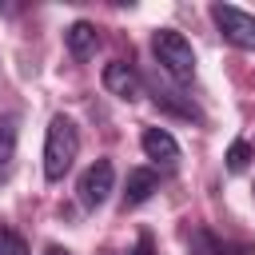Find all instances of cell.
Here are the masks:
<instances>
[{
	"label": "cell",
	"instance_id": "5bb4252c",
	"mask_svg": "<svg viewBox=\"0 0 255 255\" xmlns=\"http://www.w3.org/2000/svg\"><path fill=\"white\" fill-rule=\"evenodd\" d=\"M44 255H72V251H64L60 243H48V247H44Z\"/></svg>",
	"mask_w": 255,
	"mask_h": 255
},
{
	"label": "cell",
	"instance_id": "7c38bea8",
	"mask_svg": "<svg viewBox=\"0 0 255 255\" xmlns=\"http://www.w3.org/2000/svg\"><path fill=\"white\" fill-rule=\"evenodd\" d=\"M247 159H251V143L235 139V143H231V151H227V167H231V171H243V167H247Z\"/></svg>",
	"mask_w": 255,
	"mask_h": 255
},
{
	"label": "cell",
	"instance_id": "8fae6325",
	"mask_svg": "<svg viewBox=\"0 0 255 255\" xmlns=\"http://www.w3.org/2000/svg\"><path fill=\"white\" fill-rule=\"evenodd\" d=\"M0 255H32V251H28V243H24L8 223H0Z\"/></svg>",
	"mask_w": 255,
	"mask_h": 255
},
{
	"label": "cell",
	"instance_id": "9c48e42d",
	"mask_svg": "<svg viewBox=\"0 0 255 255\" xmlns=\"http://www.w3.org/2000/svg\"><path fill=\"white\" fill-rule=\"evenodd\" d=\"M12 159H16V120L0 116V183L12 175Z\"/></svg>",
	"mask_w": 255,
	"mask_h": 255
},
{
	"label": "cell",
	"instance_id": "52a82bcc",
	"mask_svg": "<svg viewBox=\"0 0 255 255\" xmlns=\"http://www.w3.org/2000/svg\"><path fill=\"white\" fill-rule=\"evenodd\" d=\"M64 44H68V52H72L76 60H88V56L96 52V44H100V36H96V24H88V20H76V24L64 32Z\"/></svg>",
	"mask_w": 255,
	"mask_h": 255
},
{
	"label": "cell",
	"instance_id": "277c9868",
	"mask_svg": "<svg viewBox=\"0 0 255 255\" xmlns=\"http://www.w3.org/2000/svg\"><path fill=\"white\" fill-rule=\"evenodd\" d=\"M76 191H80V203H84L88 211L104 207V203H108V195L116 191V167H112V159H96L92 167H84V175H80Z\"/></svg>",
	"mask_w": 255,
	"mask_h": 255
},
{
	"label": "cell",
	"instance_id": "ba28073f",
	"mask_svg": "<svg viewBox=\"0 0 255 255\" xmlns=\"http://www.w3.org/2000/svg\"><path fill=\"white\" fill-rule=\"evenodd\" d=\"M155 187H159L155 171H147V167H135V171H128V191H124V207H139V203H147Z\"/></svg>",
	"mask_w": 255,
	"mask_h": 255
},
{
	"label": "cell",
	"instance_id": "3957f363",
	"mask_svg": "<svg viewBox=\"0 0 255 255\" xmlns=\"http://www.w3.org/2000/svg\"><path fill=\"white\" fill-rule=\"evenodd\" d=\"M211 20L215 28L223 32L227 44L243 48V52H255V16L235 8V4H211Z\"/></svg>",
	"mask_w": 255,
	"mask_h": 255
},
{
	"label": "cell",
	"instance_id": "4fadbf2b",
	"mask_svg": "<svg viewBox=\"0 0 255 255\" xmlns=\"http://www.w3.org/2000/svg\"><path fill=\"white\" fill-rule=\"evenodd\" d=\"M131 255H151V239L147 235H139V243H135V251Z\"/></svg>",
	"mask_w": 255,
	"mask_h": 255
},
{
	"label": "cell",
	"instance_id": "7a4b0ae2",
	"mask_svg": "<svg viewBox=\"0 0 255 255\" xmlns=\"http://www.w3.org/2000/svg\"><path fill=\"white\" fill-rule=\"evenodd\" d=\"M151 52H155L159 68H163L171 80L187 84V80L195 76V52H191V44H187L183 32H175V28H155V36H151Z\"/></svg>",
	"mask_w": 255,
	"mask_h": 255
},
{
	"label": "cell",
	"instance_id": "30bf717a",
	"mask_svg": "<svg viewBox=\"0 0 255 255\" xmlns=\"http://www.w3.org/2000/svg\"><path fill=\"white\" fill-rule=\"evenodd\" d=\"M191 255H223V243L199 227V231H191Z\"/></svg>",
	"mask_w": 255,
	"mask_h": 255
},
{
	"label": "cell",
	"instance_id": "8992f818",
	"mask_svg": "<svg viewBox=\"0 0 255 255\" xmlns=\"http://www.w3.org/2000/svg\"><path fill=\"white\" fill-rule=\"evenodd\" d=\"M139 143H143V155L155 159V163H175L179 159V143H175V135L167 128H143Z\"/></svg>",
	"mask_w": 255,
	"mask_h": 255
},
{
	"label": "cell",
	"instance_id": "5b68a950",
	"mask_svg": "<svg viewBox=\"0 0 255 255\" xmlns=\"http://www.w3.org/2000/svg\"><path fill=\"white\" fill-rule=\"evenodd\" d=\"M104 88H108L116 100H124V104L139 100V76H135V68H131V64H124V60L104 64Z\"/></svg>",
	"mask_w": 255,
	"mask_h": 255
},
{
	"label": "cell",
	"instance_id": "6da1fadb",
	"mask_svg": "<svg viewBox=\"0 0 255 255\" xmlns=\"http://www.w3.org/2000/svg\"><path fill=\"white\" fill-rule=\"evenodd\" d=\"M76 151H80V131L68 116H52L48 124V135H44V179L48 183H60L68 175V167L76 163Z\"/></svg>",
	"mask_w": 255,
	"mask_h": 255
}]
</instances>
